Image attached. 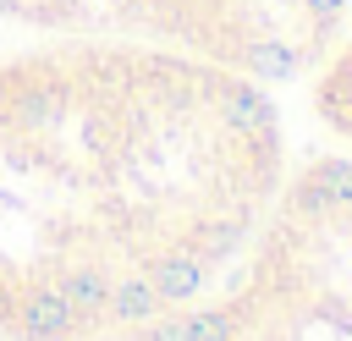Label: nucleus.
Returning a JSON list of instances; mask_svg holds the SVG:
<instances>
[{
  "instance_id": "nucleus-2",
  "label": "nucleus",
  "mask_w": 352,
  "mask_h": 341,
  "mask_svg": "<svg viewBox=\"0 0 352 341\" xmlns=\"http://www.w3.org/2000/svg\"><path fill=\"white\" fill-rule=\"evenodd\" d=\"M104 341H352V154L302 138L248 248L198 297Z\"/></svg>"
},
{
  "instance_id": "nucleus-3",
  "label": "nucleus",
  "mask_w": 352,
  "mask_h": 341,
  "mask_svg": "<svg viewBox=\"0 0 352 341\" xmlns=\"http://www.w3.org/2000/svg\"><path fill=\"white\" fill-rule=\"evenodd\" d=\"M352 0H0V33H138L292 88Z\"/></svg>"
},
{
  "instance_id": "nucleus-1",
  "label": "nucleus",
  "mask_w": 352,
  "mask_h": 341,
  "mask_svg": "<svg viewBox=\"0 0 352 341\" xmlns=\"http://www.w3.org/2000/svg\"><path fill=\"white\" fill-rule=\"evenodd\" d=\"M292 94L138 33H0V341H104L198 297L270 214Z\"/></svg>"
},
{
  "instance_id": "nucleus-4",
  "label": "nucleus",
  "mask_w": 352,
  "mask_h": 341,
  "mask_svg": "<svg viewBox=\"0 0 352 341\" xmlns=\"http://www.w3.org/2000/svg\"><path fill=\"white\" fill-rule=\"evenodd\" d=\"M297 126H308V143H330L352 154V16L336 28V38L314 55V66L286 88Z\"/></svg>"
}]
</instances>
